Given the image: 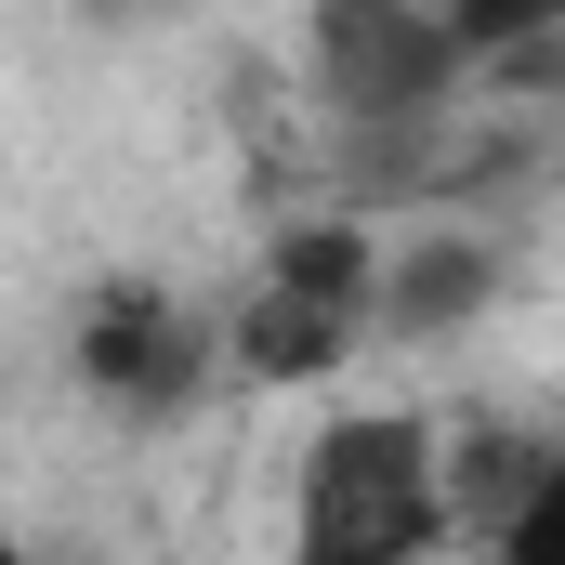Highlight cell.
<instances>
[{
    "instance_id": "6da1fadb",
    "label": "cell",
    "mask_w": 565,
    "mask_h": 565,
    "mask_svg": "<svg viewBox=\"0 0 565 565\" xmlns=\"http://www.w3.org/2000/svg\"><path fill=\"white\" fill-rule=\"evenodd\" d=\"M447 526H460L447 434L408 422V408H355V422L316 434V460H302L289 565H422Z\"/></svg>"
},
{
    "instance_id": "7a4b0ae2",
    "label": "cell",
    "mask_w": 565,
    "mask_h": 565,
    "mask_svg": "<svg viewBox=\"0 0 565 565\" xmlns=\"http://www.w3.org/2000/svg\"><path fill=\"white\" fill-rule=\"evenodd\" d=\"M460 0H316V93L369 132H408L460 79Z\"/></svg>"
},
{
    "instance_id": "3957f363",
    "label": "cell",
    "mask_w": 565,
    "mask_h": 565,
    "mask_svg": "<svg viewBox=\"0 0 565 565\" xmlns=\"http://www.w3.org/2000/svg\"><path fill=\"white\" fill-rule=\"evenodd\" d=\"M355 316H369V250H355V224H316V237H289L264 289L237 302V369L250 382H316L342 342H355Z\"/></svg>"
},
{
    "instance_id": "277c9868",
    "label": "cell",
    "mask_w": 565,
    "mask_h": 565,
    "mask_svg": "<svg viewBox=\"0 0 565 565\" xmlns=\"http://www.w3.org/2000/svg\"><path fill=\"white\" fill-rule=\"evenodd\" d=\"M198 355H211V329L171 316L158 289H106L93 329H79V369H93L119 408H184V395H198Z\"/></svg>"
},
{
    "instance_id": "5b68a950",
    "label": "cell",
    "mask_w": 565,
    "mask_h": 565,
    "mask_svg": "<svg viewBox=\"0 0 565 565\" xmlns=\"http://www.w3.org/2000/svg\"><path fill=\"white\" fill-rule=\"evenodd\" d=\"M473 289H487V250H460V237H447V250H422V264L395 277V316H408V329H447Z\"/></svg>"
},
{
    "instance_id": "8992f818",
    "label": "cell",
    "mask_w": 565,
    "mask_h": 565,
    "mask_svg": "<svg viewBox=\"0 0 565 565\" xmlns=\"http://www.w3.org/2000/svg\"><path fill=\"white\" fill-rule=\"evenodd\" d=\"M500 565H565V447H540V487L500 526Z\"/></svg>"
},
{
    "instance_id": "52a82bcc",
    "label": "cell",
    "mask_w": 565,
    "mask_h": 565,
    "mask_svg": "<svg viewBox=\"0 0 565 565\" xmlns=\"http://www.w3.org/2000/svg\"><path fill=\"white\" fill-rule=\"evenodd\" d=\"M460 40L473 53H540V40H565V0H460Z\"/></svg>"
}]
</instances>
